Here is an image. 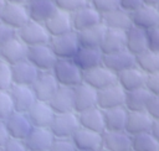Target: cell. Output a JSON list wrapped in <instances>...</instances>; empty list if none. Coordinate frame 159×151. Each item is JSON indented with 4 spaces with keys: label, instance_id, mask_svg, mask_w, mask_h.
<instances>
[{
    "label": "cell",
    "instance_id": "cell-1",
    "mask_svg": "<svg viewBox=\"0 0 159 151\" xmlns=\"http://www.w3.org/2000/svg\"><path fill=\"white\" fill-rule=\"evenodd\" d=\"M51 72L62 87L75 88L83 82V72L71 58H58Z\"/></svg>",
    "mask_w": 159,
    "mask_h": 151
},
{
    "label": "cell",
    "instance_id": "cell-2",
    "mask_svg": "<svg viewBox=\"0 0 159 151\" xmlns=\"http://www.w3.org/2000/svg\"><path fill=\"white\" fill-rule=\"evenodd\" d=\"M16 35L27 47L46 45L50 42V38H51L45 24L36 22L32 20H30L25 26L17 30Z\"/></svg>",
    "mask_w": 159,
    "mask_h": 151
},
{
    "label": "cell",
    "instance_id": "cell-3",
    "mask_svg": "<svg viewBox=\"0 0 159 151\" xmlns=\"http://www.w3.org/2000/svg\"><path fill=\"white\" fill-rule=\"evenodd\" d=\"M48 45L57 58L72 59L77 53V51L80 50V41L76 31L60 35V36H53L50 38Z\"/></svg>",
    "mask_w": 159,
    "mask_h": 151
},
{
    "label": "cell",
    "instance_id": "cell-4",
    "mask_svg": "<svg viewBox=\"0 0 159 151\" xmlns=\"http://www.w3.org/2000/svg\"><path fill=\"white\" fill-rule=\"evenodd\" d=\"M78 127H80L78 114L76 111H68V113L56 114L50 126V130L55 137L71 139L73 134L78 130Z\"/></svg>",
    "mask_w": 159,
    "mask_h": 151
},
{
    "label": "cell",
    "instance_id": "cell-5",
    "mask_svg": "<svg viewBox=\"0 0 159 151\" xmlns=\"http://www.w3.org/2000/svg\"><path fill=\"white\" fill-rule=\"evenodd\" d=\"M26 59L32 63L40 72H51L58 58L53 53L50 45L46 43L29 47Z\"/></svg>",
    "mask_w": 159,
    "mask_h": 151
},
{
    "label": "cell",
    "instance_id": "cell-6",
    "mask_svg": "<svg viewBox=\"0 0 159 151\" xmlns=\"http://www.w3.org/2000/svg\"><path fill=\"white\" fill-rule=\"evenodd\" d=\"M0 21H2L5 25L14 28L15 31L20 30L22 26H25L30 21L27 6L24 4L7 2L0 15Z\"/></svg>",
    "mask_w": 159,
    "mask_h": 151
},
{
    "label": "cell",
    "instance_id": "cell-7",
    "mask_svg": "<svg viewBox=\"0 0 159 151\" xmlns=\"http://www.w3.org/2000/svg\"><path fill=\"white\" fill-rule=\"evenodd\" d=\"M83 82L96 90L104 89L117 83V74L106 66L101 64L83 73Z\"/></svg>",
    "mask_w": 159,
    "mask_h": 151
},
{
    "label": "cell",
    "instance_id": "cell-8",
    "mask_svg": "<svg viewBox=\"0 0 159 151\" xmlns=\"http://www.w3.org/2000/svg\"><path fill=\"white\" fill-rule=\"evenodd\" d=\"M125 93L127 92L118 83H116L113 85H109L104 89H101V90H98L97 106L101 108L102 110L118 108V106H124Z\"/></svg>",
    "mask_w": 159,
    "mask_h": 151
},
{
    "label": "cell",
    "instance_id": "cell-9",
    "mask_svg": "<svg viewBox=\"0 0 159 151\" xmlns=\"http://www.w3.org/2000/svg\"><path fill=\"white\" fill-rule=\"evenodd\" d=\"M10 139L24 141L26 136L30 134L31 129L34 127L27 114L21 111H14L6 120H5Z\"/></svg>",
    "mask_w": 159,
    "mask_h": 151
},
{
    "label": "cell",
    "instance_id": "cell-10",
    "mask_svg": "<svg viewBox=\"0 0 159 151\" xmlns=\"http://www.w3.org/2000/svg\"><path fill=\"white\" fill-rule=\"evenodd\" d=\"M55 140L50 127H32L24 140L27 151H48Z\"/></svg>",
    "mask_w": 159,
    "mask_h": 151
},
{
    "label": "cell",
    "instance_id": "cell-11",
    "mask_svg": "<svg viewBox=\"0 0 159 151\" xmlns=\"http://www.w3.org/2000/svg\"><path fill=\"white\" fill-rule=\"evenodd\" d=\"M77 150L86 151H101L103 149L102 134L96 132L84 127H78V130L71 137Z\"/></svg>",
    "mask_w": 159,
    "mask_h": 151
},
{
    "label": "cell",
    "instance_id": "cell-12",
    "mask_svg": "<svg viewBox=\"0 0 159 151\" xmlns=\"http://www.w3.org/2000/svg\"><path fill=\"white\" fill-rule=\"evenodd\" d=\"M130 19L133 26L148 31L159 26V10L155 6L144 4L135 11L130 12Z\"/></svg>",
    "mask_w": 159,
    "mask_h": 151
},
{
    "label": "cell",
    "instance_id": "cell-13",
    "mask_svg": "<svg viewBox=\"0 0 159 151\" xmlns=\"http://www.w3.org/2000/svg\"><path fill=\"white\" fill-rule=\"evenodd\" d=\"M58 87L60 84L57 83L52 72H40L37 79L31 85L36 95V99L41 101H50V99L56 93Z\"/></svg>",
    "mask_w": 159,
    "mask_h": 151
},
{
    "label": "cell",
    "instance_id": "cell-14",
    "mask_svg": "<svg viewBox=\"0 0 159 151\" xmlns=\"http://www.w3.org/2000/svg\"><path fill=\"white\" fill-rule=\"evenodd\" d=\"M32 126L35 127H50L56 113L48 104V101L36 100V103L26 113Z\"/></svg>",
    "mask_w": 159,
    "mask_h": 151
},
{
    "label": "cell",
    "instance_id": "cell-15",
    "mask_svg": "<svg viewBox=\"0 0 159 151\" xmlns=\"http://www.w3.org/2000/svg\"><path fill=\"white\" fill-rule=\"evenodd\" d=\"M27 50L29 47L16 35L0 48V59L14 66L27 58Z\"/></svg>",
    "mask_w": 159,
    "mask_h": 151
},
{
    "label": "cell",
    "instance_id": "cell-16",
    "mask_svg": "<svg viewBox=\"0 0 159 151\" xmlns=\"http://www.w3.org/2000/svg\"><path fill=\"white\" fill-rule=\"evenodd\" d=\"M97 97H98V90L86 84L84 82L76 85L73 88L75 111L81 113L87 109L97 106Z\"/></svg>",
    "mask_w": 159,
    "mask_h": 151
},
{
    "label": "cell",
    "instance_id": "cell-17",
    "mask_svg": "<svg viewBox=\"0 0 159 151\" xmlns=\"http://www.w3.org/2000/svg\"><path fill=\"white\" fill-rule=\"evenodd\" d=\"M147 74L137 66L122 71L117 74V83L125 90L132 92L139 88H144L147 83Z\"/></svg>",
    "mask_w": 159,
    "mask_h": 151
},
{
    "label": "cell",
    "instance_id": "cell-18",
    "mask_svg": "<svg viewBox=\"0 0 159 151\" xmlns=\"http://www.w3.org/2000/svg\"><path fill=\"white\" fill-rule=\"evenodd\" d=\"M10 94L14 101L15 111H21V113H27L29 109L36 103V95L30 85H20V84H14L10 88Z\"/></svg>",
    "mask_w": 159,
    "mask_h": 151
},
{
    "label": "cell",
    "instance_id": "cell-19",
    "mask_svg": "<svg viewBox=\"0 0 159 151\" xmlns=\"http://www.w3.org/2000/svg\"><path fill=\"white\" fill-rule=\"evenodd\" d=\"M72 22L73 30L76 32H80L102 24V15L91 5H87L83 9L72 14Z\"/></svg>",
    "mask_w": 159,
    "mask_h": 151
},
{
    "label": "cell",
    "instance_id": "cell-20",
    "mask_svg": "<svg viewBox=\"0 0 159 151\" xmlns=\"http://www.w3.org/2000/svg\"><path fill=\"white\" fill-rule=\"evenodd\" d=\"M45 26H46L51 37L65 35V33L75 31L73 30V22H72V15L66 12V11L58 10V9L45 22Z\"/></svg>",
    "mask_w": 159,
    "mask_h": 151
},
{
    "label": "cell",
    "instance_id": "cell-21",
    "mask_svg": "<svg viewBox=\"0 0 159 151\" xmlns=\"http://www.w3.org/2000/svg\"><path fill=\"white\" fill-rule=\"evenodd\" d=\"M153 123H154V119L147 113V110L129 111L127 125H125V131L130 136L143 134V132H149L152 130Z\"/></svg>",
    "mask_w": 159,
    "mask_h": 151
},
{
    "label": "cell",
    "instance_id": "cell-22",
    "mask_svg": "<svg viewBox=\"0 0 159 151\" xmlns=\"http://www.w3.org/2000/svg\"><path fill=\"white\" fill-rule=\"evenodd\" d=\"M72 59L78 66V68L84 73L92 68L103 64V53L99 48L80 47V50L77 51V53Z\"/></svg>",
    "mask_w": 159,
    "mask_h": 151
},
{
    "label": "cell",
    "instance_id": "cell-23",
    "mask_svg": "<svg viewBox=\"0 0 159 151\" xmlns=\"http://www.w3.org/2000/svg\"><path fill=\"white\" fill-rule=\"evenodd\" d=\"M30 20L45 24L57 10L55 0H29L26 4Z\"/></svg>",
    "mask_w": 159,
    "mask_h": 151
},
{
    "label": "cell",
    "instance_id": "cell-24",
    "mask_svg": "<svg viewBox=\"0 0 159 151\" xmlns=\"http://www.w3.org/2000/svg\"><path fill=\"white\" fill-rule=\"evenodd\" d=\"M103 66H106L112 72L118 74L122 71L135 66V56H133L127 50H122L109 54H103Z\"/></svg>",
    "mask_w": 159,
    "mask_h": 151
},
{
    "label": "cell",
    "instance_id": "cell-25",
    "mask_svg": "<svg viewBox=\"0 0 159 151\" xmlns=\"http://www.w3.org/2000/svg\"><path fill=\"white\" fill-rule=\"evenodd\" d=\"M103 149L107 151H129L132 149V136L127 131H104L102 134Z\"/></svg>",
    "mask_w": 159,
    "mask_h": 151
},
{
    "label": "cell",
    "instance_id": "cell-26",
    "mask_svg": "<svg viewBox=\"0 0 159 151\" xmlns=\"http://www.w3.org/2000/svg\"><path fill=\"white\" fill-rule=\"evenodd\" d=\"M48 104L53 109L56 114L75 111V98H73V88L60 85L56 93L50 99Z\"/></svg>",
    "mask_w": 159,
    "mask_h": 151
},
{
    "label": "cell",
    "instance_id": "cell-27",
    "mask_svg": "<svg viewBox=\"0 0 159 151\" xmlns=\"http://www.w3.org/2000/svg\"><path fill=\"white\" fill-rule=\"evenodd\" d=\"M40 71L30 63L27 59H24L12 66V80L14 84L20 85H32L37 79Z\"/></svg>",
    "mask_w": 159,
    "mask_h": 151
},
{
    "label": "cell",
    "instance_id": "cell-28",
    "mask_svg": "<svg viewBox=\"0 0 159 151\" xmlns=\"http://www.w3.org/2000/svg\"><path fill=\"white\" fill-rule=\"evenodd\" d=\"M78 114V120H80V126L103 134L106 131L104 126V114L103 110L98 106L87 109L84 111L77 113Z\"/></svg>",
    "mask_w": 159,
    "mask_h": 151
},
{
    "label": "cell",
    "instance_id": "cell-29",
    "mask_svg": "<svg viewBox=\"0 0 159 151\" xmlns=\"http://www.w3.org/2000/svg\"><path fill=\"white\" fill-rule=\"evenodd\" d=\"M125 50L133 56H139L148 50L147 31L132 26L125 31Z\"/></svg>",
    "mask_w": 159,
    "mask_h": 151
},
{
    "label": "cell",
    "instance_id": "cell-30",
    "mask_svg": "<svg viewBox=\"0 0 159 151\" xmlns=\"http://www.w3.org/2000/svg\"><path fill=\"white\" fill-rule=\"evenodd\" d=\"M106 31H107V27L103 24H99V25L93 26L91 28L77 32L78 41H80V47L99 48L101 50V45H102L103 38H104Z\"/></svg>",
    "mask_w": 159,
    "mask_h": 151
},
{
    "label": "cell",
    "instance_id": "cell-31",
    "mask_svg": "<svg viewBox=\"0 0 159 151\" xmlns=\"http://www.w3.org/2000/svg\"><path fill=\"white\" fill-rule=\"evenodd\" d=\"M128 113L129 111L124 106L103 110L106 131H125Z\"/></svg>",
    "mask_w": 159,
    "mask_h": 151
},
{
    "label": "cell",
    "instance_id": "cell-32",
    "mask_svg": "<svg viewBox=\"0 0 159 151\" xmlns=\"http://www.w3.org/2000/svg\"><path fill=\"white\" fill-rule=\"evenodd\" d=\"M152 93L144 87L132 92L125 93L124 108L128 111H143L147 110V106L152 99Z\"/></svg>",
    "mask_w": 159,
    "mask_h": 151
},
{
    "label": "cell",
    "instance_id": "cell-33",
    "mask_svg": "<svg viewBox=\"0 0 159 151\" xmlns=\"http://www.w3.org/2000/svg\"><path fill=\"white\" fill-rule=\"evenodd\" d=\"M125 50V31L107 28L104 38L101 45V51L103 54L114 53Z\"/></svg>",
    "mask_w": 159,
    "mask_h": 151
},
{
    "label": "cell",
    "instance_id": "cell-34",
    "mask_svg": "<svg viewBox=\"0 0 159 151\" xmlns=\"http://www.w3.org/2000/svg\"><path fill=\"white\" fill-rule=\"evenodd\" d=\"M102 24L107 28L120 30V31H127L128 28H130L133 26L130 14L122 10L120 7L103 15L102 16Z\"/></svg>",
    "mask_w": 159,
    "mask_h": 151
},
{
    "label": "cell",
    "instance_id": "cell-35",
    "mask_svg": "<svg viewBox=\"0 0 159 151\" xmlns=\"http://www.w3.org/2000/svg\"><path fill=\"white\" fill-rule=\"evenodd\" d=\"M135 66L139 67L147 76L159 72V52L147 50L135 57Z\"/></svg>",
    "mask_w": 159,
    "mask_h": 151
},
{
    "label": "cell",
    "instance_id": "cell-36",
    "mask_svg": "<svg viewBox=\"0 0 159 151\" xmlns=\"http://www.w3.org/2000/svg\"><path fill=\"white\" fill-rule=\"evenodd\" d=\"M132 149L134 151H159V141L150 131L138 134L132 136Z\"/></svg>",
    "mask_w": 159,
    "mask_h": 151
},
{
    "label": "cell",
    "instance_id": "cell-37",
    "mask_svg": "<svg viewBox=\"0 0 159 151\" xmlns=\"http://www.w3.org/2000/svg\"><path fill=\"white\" fill-rule=\"evenodd\" d=\"M15 111L14 101L9 90H0V120H6Z\"/></svg>",
    "mask_w": 159,
    "mask_h": 151
},
{
    "label": "cell",
    "instance_id": "cell-38",
    "mask_svg": "<svg viewBox=\"0 0 159 151\" xmlns=\"http://www.w3.org/2000/svg\"><path fill=\"white\" fill-rule=\"evenodd\" d=\"M12 85V66L0 59V90H10Z\"/></svg>",
    "mask_w": 159,
    "mask_h": 151
},
{
    "label": "cell",
    "instance_id": "cell-39",
    "mask_svg": "<svg viewBox=\"0 0 159 151\" xmlns=\"http://www.w3.org/2000/svg\"><path fill=\"white\" fill-rule=\"evenodd\" d=\"M58 10L66 11L68 14H75L76 11L89 5V0H55Z\"/></svg>",
    "mask_w": 159,
    "mask_h": 151
},
{
    "label": "cell",
    "instance_id": "cell-40",
    "mask_svg": "<svg viewBox=\"0 0 159 151\" xmlns=\"http://www.w3.org/2000/svg\"><path fill=\"white\" fill-rule=\"evenodd\" d=\"M89 5L103 16L113 10L119 9V0H89Z\"/></svg>",
    "mask_w": 159,
    "mask_h": 151
},
{
    "label": "cell",
    "instance_id": "cell-41",
    "mask_svg": "<svg viewBox=\"0 0 159 151\" xmlns=\"http://www.w3.org/2000/svg\"><path fill=\"white\" fill-rule=\"evenodd\" d=\"M48 151H77L72 139H62L55 137Z\"/></svg>",
    "mask_w": 159,
    "mask_h": 151
},
{
    "label": "cell",
    "instance_id": "cell-42",
    "mask_svg": "<svg viewBox=\"0 0 159 151\" xmlns=\"http://www.w3.org/2000/svg\"><path fill=\"white\" fill-rule=\"evenodd\" d=\"M147 40H148V50L159 52V26L147 31Z\"/></svg>",
    "mask_w": 159,
    "mask_h": 151
},
{
    "label": "cell",
    "instance_id": "cell-43",
    "mask_svg": "<svg viewBox=\"0 0 159 151\" xmlns=\"http://www.w3.org/2000/svg\"><path fill=\"white\" fill-rule=\"evenodd\" d=\"M14 36H16V31L5 25L2 21H0V48Z\"/></svg>",
    "mask_w": 159,
    "mask_h": 151
},
{
    "label": "cell",
    "instance_id": "cell-44",
    "mask_svg": "<svg viewBox=\"0 0 159 151\" xmlns=\"http://www.w3.org/2000/svg\"><path fill=\"white\" fill-rule=\"evenodd\" d=\"M145 88L152 93V95H159V72L147 77Z\"/></svg>",
    "mask_w": 159,
    "mask_h": 151
},
{
    "label": "cell",
    "instance_id": "cell-45",
    "mask_svg": "<svg viewBox=\"0 0 159 151\" xmlns=\"http://www.w3.org/2000/svg\"><path fill=\"white\" fill-rule=\"evenodd\" d=\"M142 5H144L143 0H119V7L129 14L139 9Z\"/></svg>",
    "mask_w": 159,
    "mask_h": 151
},
{
    "label": "cell",
    "instance_id": "cell-46",
    "mask_svg": "<svg viewBox=\"0 0 159 151\" xmlns=\"http://www.w3.org/2000/svg\"><path fill=\"white\" fill-rule=\"evenodd\" d=\"M147 113L154 119L159 120V95H153L148 106H147Z\"/></svg>",
    "mask_w": 159,
    "mask_h": 151
},
{
    "label": "cell",
    "instance_id": "cell-47",
    "mask_svg": "<svg viewBox=\"0 0 159 151\" xmlns=\"http://www.w3.org/2000/svg\"><path fill=\"white\" fill-rule=\"evenodd\" d=\"M2 151H27V149H26L24 141L10 139L7 141V144L2 147Z\"/></svg>",
    "mask_w": 159,
    "mask_h": 151
},
{
    "label": "cell",
    "instance_id": "cell-48",
    "mask_svg": "<svg viewBox=\"0 0 159 151\" xmlns=\"http://www.w3.org/2000/svg\"><path fill=\"white\" fill-rule=\"evenodd\" d=\"M10 140V135L5 124V120H0V147H4Z\"/></svg>",
    "mask_w": 159,
    "mask_h": 151
},
{
    "label": "cell",
    "instance_id": "cell-49",
    "mask_svg": "<svg viewBox=\"0 0 159 151\" xmlns=\"http://www.w3.org/2000/svg\"><path fill=\"white\" fill-rule=\"evenodd\" d=\"M150 132H152V134L154 135V137H155V139L159 141V120H154Z\"/></svg>",
    "mask_w": 159,
    "mask_h": 151
},
{
    "label": "cell",
    "instance_id": "cell-50",
    "mask_svg": "<svg viewBox=\"0 0 159 151\" xmlns=\"http://www.w3.org/2000/svg\"><path fill=\"white\" fill-rule=\"evenodd\" d=\"M143 1H144L145 5H149V6L158 7V5H159V0H143Z\"/></svg>",
    "mask_w": 159,
    "mask_h": 151
},
{
    "label": "cell",
    "instance_id": "cell-51",
    "mask_svg": "<svg viewBox=\"0 0 159 151\" xmlns=\"http://www.w3.org/2000/svg\"><path fill=\"white\" fill-rule=\"evenodd\" d=\"M7 2H11V4H24L26 5L29 2V0H6Z\"/></svg>",
    "mask_w": 159,
    "mask_h": 151
},
{
    "label": "cell",
    "instance_id": "cell-52",
    "mask_svg": "<svg viewBox=\"0 0 159 151\" xmlns=\"http://www.w3.org/2000/svg\"><path fill=\"white\" fill-rule=\"evenodd\" d=\"M6 4H7V1H6V0H0V15H1V12H2V10L5 9V6H6Z\"/></svg>",
    "mask_w": 159,
    "mask_h": 151
},
{
    "label": "cell",
    "instance_id": "cell-53",
    "mask_svg": "<svg viewBox=\"0 0 159 151\" xmlns=\"http://www.w3.org/2000/svg\"><path fill=\"white\" fill-rule=\"evenodd\" d=\"M77 151H86V150H77Z\"/></svg>",
    "mask_w": 159,
    "mask_h": 151
},
{
    "label": "cell",
    "instance_id": "cell-54",
    "mask_svg": "<svg viewBox=\"0 0 159 151\" xmlns=\"http://www.w3.org/2000/svg\"><path fill=\"white\" fill-rule=\"evenodd\" d=\"M129 151H134V150H133V149H130V150H129Z\"/></svg>",
    "mask_w": 159,
    "mask_h": 151
},
{
    "label": "cell",
    "instance_id": "cell-55",
    "mask_svg": "<svg viewBox=\"0 0 159 151\" xmlns=\"http://www.w3.org/2000/svg\"><path fill=\"white\" fill-rule=\"evenodd\" d=\"M0 151H2V147H0Z\"/></svg>",
    "mask_w": 159,
    "mask_h": 151
},
{
    "label": "cell",
    "instance_id": "cell-56",
    "mask_svg": "<svg viewBox=\"0 0 159 151\" xmlns=\"http://www.w3.org/2000/svg\"><path fill=\"white\" fill-rule=\"evenodd\" d=\"M101 151H107V150H101Z\"/></svg>",
    "mask_w": 159,
    "mask_h": 151
},
{
    "label": "cell",
    "instance_id": "cell-57",
    "mask_svg": "<svg viewBox=\"0 0 159 151\" xmlns=\"http://www.w3.org/2000/svg\"><path fill=\"white\" fill-rule=\"evenodd\" d=\"M158 10H159V5H158Z\"/></svg>",
    "mask_w": 159,
    "mask_h": 151
}]
</instances>
